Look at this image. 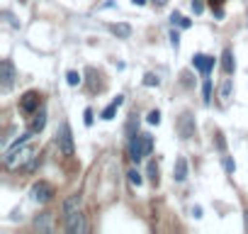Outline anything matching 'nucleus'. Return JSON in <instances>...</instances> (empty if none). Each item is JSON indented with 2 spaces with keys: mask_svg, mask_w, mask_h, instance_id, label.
<instances>
[{
  "mask_svg": "<svg viewBox=\"0 0 248 234\" xmlns=\"http://www.w3.org/2000/svg\"><path fill=\"white\" fill-rule=\"evenodd\" d=\"M32 134H34V132H27L25 137H20V142L5 154V168H10V171H15V168H25V166L34 159L37 149H34L32 144H27V139H30Z\"/></svg>",
  "mask_w": 248,
  "mask_h": 234,
  "instance_id": "1",
  "label": "nucleus"
},
{
  "mask_svg": "<svg viewBox=\"0 0 248 234\" xmlns=\"http://www.w3.org/2000/svg\"><path fill=\"white\" fill-rule=\"evenodd\" d=\"M151 149H154V139H151V134H134L132 137V144H129V156H132V161H144L149 154H151Z\"/></svg>",
  "mask_w": 248,
  "mask_h": 234,
  "instance_id": "2",
  "label": "nucleus"
},
{
  "mask_svg": "<svg viewBox=\"0 0 248 234\" xmlns=\"http://www.w3.org/2000/svg\"><path fill=\"white\" fill-rule=\"evenodd\" d=\"M66 232L68 234H85L88 232V219H85V215L80 210L66 217Z\"/></svg>",
  "mask_w": 248,
  "mask_h": 234,
  "instance_id": "3",
  "label": "nucleus"
},
{
  "mask_svg": "<svg viewBox=\"0 0 248 234\" xmlns=\"http://www.w3.org/2000/svg\"><path fill=\"white\" fill-rule=\"evenodd\" d=\"M13 83H15V66H13V61H3L0 64V88H3L5 93L13 88Z\"/></svg>",
  "mask_w": 248,
  "mask_h": 234,
  "instance_id": "4",
  "label": "nucleus"
},
{
  "mask_svg": "<svg viewBox=\"0 0 248 234\" xmlns=\"http://www.w3.org/2000/svg\"><path fill=\"white\" fill-rule=\"evenodd\" d=\"M59 149L63 156H73L76 154V147H73V134H71V127L63 122L61 125V137H59Z\"/></svg>",
  "mask_w": 248,
  "mask_h": 234,
  "instance_id": "5",
  "label": "nucleus"
},
{
  "mask_svg": "<svg viewBox=\"0 0 248 234\" xmlns=\"http://www.w3.org/2000/svg\"><path fill=\"white\" fill-rule=\"evenodd\" d=\"M39 100H42V95H39L37 90H27V93L20 98V110H22L25 115H32V112H37Z\"/></svg>",
  "mask_w": 248,
  "mask_h": 234,
  "instance_id": "6",
  "label": "nucleus"
},
{
  "mask_svg": "<svg viewBox=\"0 0 248 234\" xmlns=\"http://www.w3.org/2000/svg\"><path fill=\"white\" fill-rule=\"evenodd\" d=\"M51 198H54V188H51L49 183L42 181V183H34V185H32V200H34V202L44 205V202H49Z\"/></svg>",
  "mask_w": 248,
  "mask_h": 234,
  "instance_id": "7",
  "label": "nucleus"
},
{
  "mask_svg": "<svg viewBox=\"0 0 248 234\" xmlns=\"http://www.w3.org/2000/svg\"><path fill=\"white\" fill-rule=\"evenodd\" d=\"M178 132H180L183 139H190L195 134V117L190 112H183V117L178 120Z\"/></svg>",
  "mask_w": 248,
  "mask_h": 234,
  "instance_id": "8",
  "label": "nucleus"
},
{
  "mask_svg": "<svg viewBox=\"0 0 248 234\" xmlns=\"http://www.w3.org/2000/svg\"><path fill=\"white\" fill-rule=\"evenodd\" d=\"M192 66L200 68L202 76H209V71H212V66H214V59H212V56H204V54H197V56L192 59Z\"/></svg>",
  "mask_w": 248,
  "mask_h": 234,
  "instance_id": "9",
  "label": "nucleus"
},
{
  "mask_svg": "<svg viewBox=\"0 0 248 234\" xmlns=\"http://www.w3.org/2000/svg\"><path fill=\"white\" fill-rule=\"evenodd\" d=\"M80 205H83V198L76 193V195H68L66 200H63V215L68 217V215H73V212H78L80 210Z\"/></svg>",
  "mask_w": 248,
  "mask_h": 234,
  "instance_id": "10",
  "label": "nucleus"
},
{
  "mask_svg": "<svg viewBox=\"0 0 248 234\" xmlns=\"http://www.w3.org/2000/svg\"><path fill=\"white\" fill-rule=\"evenodd\" d=\"M173 178H175L178 183H183V181L187 178V161H185V156H178V159H175V166H173Z\"/></svg>",
  "mask_w": 248,
  "mask_h": 234,
  "instance_id": "11",
  "label": "nucleus"
},
{
  "mask_svg": "<svg viewBox=\"0 0 248 234\" xmlns=\"http://www.w3.org/2000/svg\"><path fill=\"white\" fill-rule=\"evenodd\" d=\"M109 32L117 34L119 39H129L132 37V25H127V22H112L109 25Z\"/></svg>",
  "mask_w": 248,
  "mask_h": 234,
  "instance_id": "12",
  "label": "nucleus"
},
{
  "mask_svg": "<svg viewBox=\"0 0 248 234\" xmlns=\"http://www.w3.org/2000/svg\"><path fill=\"white\" fill-rule=\"evenodd\" d=\"M122 102H124V95H117V98H114V100L102 110V115H100V117H102V120H112V117L117 115V110L122 107Z\"/></svg>",
  "mask_w": 248,
  "mask_h": 234,
  "instance_id": "13",
  "label": "nucleus"
},
{
  "mask_svg": "<svg viewBox=\"0 0 248 234\" xmlns=\"http://www.w3.org/2000/svg\"><path fill=\"white\" fill-rule=\"evenodd\" d=\"M221 68H224V73H226V76H231V73H233L236 64H233V51H231V49H224V54H221Z\"/></svg>",
  "mask_w": 248,
  "mask_h": 234,
  "instance_id": "14",
  "label": "nucleus"
},
{
  "mask_svg": "<svg viewBox=\"0 0 248 234\" xmlns=\"http://www.w3.org/2000/svg\"><path fill=\"white\" fill-rule=\"evenodd\" d=\"M44 125H46V110H39V115H34V120H32V125H30V132H42L44 130Z\"/></svg>",
  "mask_w": 248,
  "mask_h": 234,
  "instance_id": "15",
  "label": "nucleus"
},
{
  "mask_svg": "<svg viewBox=\"0 0 248 234\" xmlns=\"http://www.w3.org/2000/svg\"><path fill=\"white\" fill-rule=\"evenodd\" d=\"M231 93H233V83H231V78H224V83H221V90H219L221 105H226V102L231 100Z\"/></svg>",
  "mask_w": 248,
  "mask_h": 234,
  "instance_id": "16",
  "label": "nucleus"
},
{
  "mask_svg": "<svg viewBox=\"0 0 248 234\" xmlns=\"http://www.w3.org/2000/svg\"><path fill=\"white\" fill-rule=\"evenodd\" d=\"M34 227H37V229H42V232H51V217H49V212L39 215V217L34 219Z\"/></svg>",
  "mask_w": 248,
  "mask_h": 234,
  "instance_id": "17",
  "label": "nucleus"
},
{
  "mask_svg": "<svg viewBox=\"0 0 248 234\" xmlns=\"http://www.w3.org/2000/svg\"><path fill=\"white\" fill-rule=\"evenodd\" d=\"M202 95H204V102H209V100H212V81H209V76H204V85H202Z\"/></svg>",
  "mask_w": 248,
  "mask_h": 234,
  "instance_id": "18",
  "label": "nucleus"
},
{
  "mask_svg": "<svg viewBox=\"0 0 248 234\" xmlns=\"http://www.w3.org/2000/svg\"><path fill=\"white\" fill-rule=\"evenodd\" d=\"M127 176H129V183H132V185H141V183H144V178H141V173H139L137 168H132Z\"/></svg>",
  "mask_w": 248,
  "mask_h": 234,
  "instance_id": "19",
  "label": "nucleus"
},
{
  "mask_svg": "<svg viewBox=\"0 0 248 234\" xmlns=\"http://www.w3.org/2000/svg\"><path fill=\"white\" fill-rule=\"evenodd\" d=\"M66 83H68V85H78V83H80V73H78V71H68V73H66Z\"/></svg>",
  "mask_w": 248,
  "mask_h": 234,
  "instance_id": "20",
  "label": "nucleus"
},
{
  "mask_svg": "<svg viewBox=\"0 0 248 234\" xmlns=\"http://www.w3.org/2000/svg\"><path fill=\"white\" fill-rule=\"evenodd\" d=\"M146 122H149V125H158V122H161V112H158V110H151L149 117H146Z\"/></svg>",
  "mask_w": 248,
  "mask_h": 234,
  "instance_id": "21",
  "label": "nucleus"
},
{
  "mask_svg": "<svg viewBox=\"0 0 248 234\" xmlns=\"http://www.w3.org/2000/svg\"><path fill=\"white\" fill-rule=\"evenodd\" d=\"M158 83H161V81H158V76H156V73H146V76H144V85H149V88H151V85H158Z\"/></svg>",
  "mask_w": 248,
  "mask_h": 234,
  "instance_id": "22",
  "label": "nucleus"
},
{
  "mask_svg": "<svg viewBox=\"0 0 248 234\" xmlns=\"http://www.w3.org/2000/svg\"><path fill=\"white\" fill-rule=\"evenodd\" d=\"M221 161H224V171H226V173H233V171H236V164H233L231 156H224Z\"/></svg>",
  "mask_w": 248,
  "mask_h": 234,
  "instance_id": "23",
  "label": "nucleus"
},
{
  "mask_svg": "<svg viewBox=\"0 0 248 234\" xmlns=\"http://www.w3.org/2000/svg\"><path fill=\"white\" fill-rule=\"evenodd\" d=\"M149 178H151L154 183H158V166H156V164H149Z\"/></svg>",
  "mask_w": 248,
  "mask_h": 234,
  "instance_id": "24",
  "label": "nucleus"
},
{
  "mask_svg": "<svg viewBox=\"0 0 248 234\" xmlns=\"http://www.w3.org/2000/svg\"><path fill=\"white\" fill-rule=\"evenodd\" d=\"M192 13H195V15H202V13H204L202 0H192Z\"/></svg>",
  "mask_w": 248,
  "mask_h": 234,
  "instance_id": "25",
  "label": "nucleus"
},
{
  "mask_svg": "<svg viewBox=\"0 0 248 234\" xmlns=\"http://www.w3.org/2000/svg\"><path fill=\"white\" fill-rule=\"evenodd\" d=\"M170 44H173V49H175V51H178V47H180V34H178V32H175V30H173V32H170Z\"/></svg>",
  "mask_w": 248,
  "mask_h": 234,
  "instance_id": "26",
  "label": "nucleus"
},
{
  "mask_svg": "<svg viewBox=\"0 0 248 234\" xmlns=\"http://www.w3.org/2000/svg\"><path fill=\"white\" fill-rule=\"evenodd\" d=\"M221 3H224V0H212V8H217V15H219V17H224V10L219 8Z\"/></svg>",
  "mask_w": 248,
  "mask_h": 234,
  "instance_id": "27",
  "label": "nucleus"
},
{
  "mask_svg": "<svg viewBox=\"0 0 248 234\" xmlns=\"http://www.w3.org/2000/svg\"><path fill=\"white\" fill-rule=\"evenodd\" d=\"M85 125H88V127L93 125V110H90V107L85 110Z\"/></svg>",
  "mask_w": 248,
  "mask_h": 234,
  "instance_id": "28",
  "label": "nucleus"
},
{
  "mask_svg": "<svg viewBox=\"0 0 248 234\" xmlns=\"http://www.w3.org/2000/svg\"><path fill=\"white\" fill-rule=\"evenodd\" d=\"M180 20H183L180 13H173V15H170V22H173V25H180Z\"/></svg>",
  "mask_w": 248,
  "mask_h": 234,
  "instance_id": "29",
  "label": "nucleus"
},
{
  "mask_svg": "<svg viewBox=\"0 0 248 234\" xmlns=\"http://www.w3.org/2000/svg\"><path fill=\"white\" fill-rule=\"evenodd\" d=\"M154 5H156V8H166L168 0H154Z\"/></svg>",
  "mask_w": 248,
  "mask_h": 234,
  "instance_id": "30",
  "label": "nucleus"
},
{
  "mask_svg": "<svg viewBox=\"0 0 248 234\" xmlns=\"http://www.w3.org/2000/svg\"><path fill=\"white\" fill-rule=\"evenodd\" d=\"M217 147L224 151V139H221V134H217Z\"/></svg>",
  "mask_w": 248,
  "mask_h": 234,
  "instance_id": "31",
  "label": "nucleus"
},
{
  "mask_svg": "<svg viewBox=\"0 0 248 234\" xmlns=\"http://www.w3.org/2000/svg\"><path fill=\"white\" fill-rule=\"evenodd\" d=\"M192 215L200 219V217H202V207H192Z\"/></svg>",
  "mask_w": 248,
  "mask_h": 234,
  "instance_id": "32",
  "label": "nucleus"
},
{
  "mask_svg": "<svg viewBox=\"0 0 248 234\" xmlns=\"http://www.w3.org/2000/svg\"><path fill=\"white\" fill-rule=\"evenodd\" d=\"M132 3H134V5H146L149 0H132Z\"/></svg>",
  "mask_w": 248,
  "mask_h": 234,
  "instance_id": "33",
  "label": "nucleus"
},
{
  "mask_svg": "<svg viewBox=\"0 0 248 234\" xmlns=\"http://www.w3.org/2000/svg\"><path fill=\"white\" fill-rule=\"evenodd\" d=\"M243 222H246V232H248V210L243 212Z\"/></svg>",
  "mask_w": 248,
  "mask_h": 234,
  "instance_id": "34",
  "label": "nucleus"
}]
</instances>
